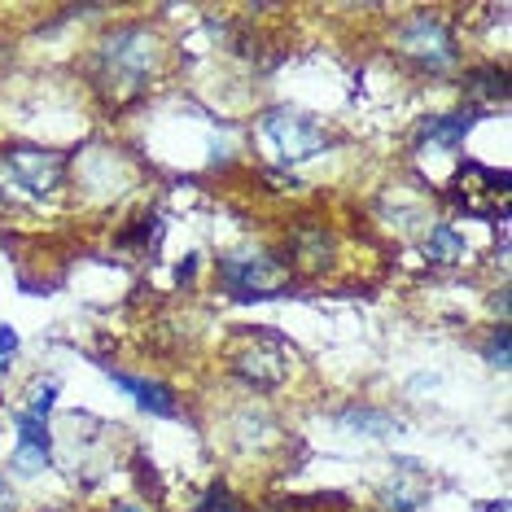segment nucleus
<instances>
[{
  "mask_svg": "<svg viewBox=\"0 0 512 512\" xmlns=\"http://www.w3.org/2000/svg\"><path fill=\"white\" fill-rule=\"evenodd\" d=\"M66 180V158L36 145H14L0 154V193L9 202H49Z\"/></svg>",
  "mask_w": 512,
  "mask_h": 512,
  "instance_id": "f257e3e1",
  "label": "nucleus"
},
{
  "mask_svg": "<svg viewBox=\"0 0 512 512\" xmlns=\"http://www.w3.org/2000/svg\"><path fill=\"white\" fill-rule=\"evenodd\" d=\"M154 57H158V44L145 27H123V31H114V36L101 40V49L92 53V62H97L101 84L123 97V92H136L149 79Z\"/></svg>",
  "mask_w": 512,
  "mask_h": 512,
  "instance_id": "f03ea898",
  "label": "nucleus"
},
{
  "mask_svg": "<svg viewBox=\"0 0 512 512\" xmlns=\"http://www.w3.org/2000/svg\"><path fill=\"white\" fill-rule=\"evenodd\" d=\"M254 136H259V149L272 162H302V158L324 154V149L333 145V136L324 132L316 119H307V114H298V110L263 114L259 127H254Z\"/></svg>",
  "mask_w": 512,
  "mask_h": 512,
  "instance_id": "7ed1b4c3",
  "label": "nucleus"
},
{
  "mask_svg": "<svg viewBox=\"0 0 512 512\" xmlns=\"http://www.w3.org/2000/svg\"><path fill=\"white\" fill-rule=\"evenodd\" d=\"M219 276H224V289L237 298H267V294H281L289 285L281 259H272V254H259V250H246V254H232L219 267Z\"/></svg>",
  "mask_w": 512,
  "mask_h": 512,
  "instance_id": "20e7f679",
  "label": "nucleus"
},
{
  "mask_svg": "<svg viewBox=\"0 0 512 512\" xmlns=\"http://www.w3.org/2000/svg\"><path fill=\"white\" fill-rule=\"evenodd\" d=\"M399 49L421 62L425 71H451L456 66V40H451V27L442 22H429V18H416L399 27Z\"/></svg>",
  "mask_w": 512,
  "mask_h": 512,
  "instance_id": "39448f33",
  "label": "nucleus"
},
{
  "mask_svg": "<svg viewBox=\"0 0 512 512\" xmlns=\"http://www.w3.org/2000/svg\"><path fill=\"white\" fill-rule=\"evenodd\" d=\"M53 460V442H49V425L36 412L18 416V447H14V469L18 473H40Z\"/></svg>",
  "mask_w": 512,
  "mask_h": 512,
  "instance_id": "423d86ee",
  "label": "nucleus"
},
{
  "mask_svg": "<svg viewBox=\"0 0 512 512\" xmlns=\"http://www.w3.org/2000/svg\"><path fill=\"white\" fill-rule=\"evenodd\" d=\"M237 372H241V381H250V386L272 390V386H281L285 364H281V355H276L272 346H250V351L237 355Z\"/></svg>",
  "mask_w": 512,
  "mask_h": 512,
  "instance_id": "0eeeda50",
  "label": "nucleus"
},
{
  "mask_svg": "<svg viewBox=\"0 0 512 512\" xmlns=\"http://www.w3.org/2000/svg\"><path fill=\"white\" fill-rule=\"evenodd\" d=\"M114 381H119V390H123V394H132V399L141 403L149 416H171V412H176V399H171V390H167V386H158V381L119 377V372H114Z\"/></svg>",
  "mask_w": 512,
  "mask_h": 512,
  "instance_id": "6e6552de",
  "label": "nucleus"
},
{
  "mask_svg": "<svg viewBox=\"0 0 512 512\" xmlns=\"http://www.w3.org/2000/svg\"><path fill=\"white\" fill-rule=\"evenodd\" d=\"M381 508L386 512H421L425 508V491L412 482H390L386 491H381Z\"/></svg>",
  "mask_w": 512,
  "mask_h": 512,
  "instance_id": "1a4fd4ad",
  "label": "nucleus"
},
{
  "mask_svg": "<svg viewBox=\"0 0 512 512\" xmlns=\"http://www.w3.org/2000/svg\"><path fill=\"white\" fill-rule=\"evenodd\" d=\"M429 259H438V263H456L460 254H464V241H460V232L456 228H447V224H438L434 232H429Z\"/></svg>",
  "mask_w": 512,
  "mask_h": 512,
  "instance_id": "9d476101",
  "label": "nucleus"
},
{
  "mask_svg": "<svg viewBox=\"0 0 512 512\" xmlns=\"http://www.w3.org/2000/svg\"><path fill=\"white\" fill-rule=\"evenodd\" d=\"M473 119H477V110H460V114H451V119H438L434 127H425V136H434V141L451 145V141H460V136L469 132Z\"/></svg>",
  "mask_w": 512,
  "mask_h": 512,
  "instance_id": "9b49d317",
  "label": "nucleus"
},
{
  "mask_svg": "<svg viewBox=\"0 0 512 512\" xmlns=\"http://www.w3.org/2000/svg\"><path fill=\"white\" fill-rule=\"evenodd\" d=\"M197 512H250L246 504H241V499L237 495H232L228 491V486L224 482H215L211 486V491H206L202 495V504H197Z\"/></svg>",
  "mask_w": 512,
  "mask_h": 512,
  "instance_id": "f8f14e48",
  "label": "nucleus"
},
{
  "mask_svg": "<svg viewBox=\"0 0 512 512\" xmlns=\"http://www.w3.org/2000/svg\"><path fill=\"white\" fill-rule=\"evenodd\" d=\"M469 84H473V92H482V101H486V97H495V101L508 97V75H504V71H477Z\"/></svg>",
  "mask_w": 512,
  "mask_h": 512,
  "instance_id": "ddd939ff",
  "label": "nucleus"
},
{
  "mask_svg": "<svg viewBox=\"0 0 512 512\" xmlns=\"http://www.w3.org/2000/svg\"><path fill=\"white\" fill-rule=\"evenodd\" d=\"M346 425L364 429V434H399V425L381 421V412H351V416H346Z\"/></svg>",
  "mask_w": 512,
  "mask_h": 512,
  "instance_id": "4468645a",
  "label": "nucleus"
},
{
  "mask_svg": "<svg viewBox=\"0 0 512 512\" xmlns=\"http://www.w3.org/2000/svg\"><path fill=\"white\" fill-rule=\"evenodd\" d=\"M491 359H495L499 368H508V333H504V329H499L495 342H491Z\"/></svg>",
  "mask_w": 512,
  "mask_h": 512,
  "instance_id": "2eb2a0df",
  "label": "nucleus"
},
{
  "mask_svg": "<svg viewBox=\"0 0 512 512\" xmlns=\"http://www.w3.org/2000/svg\"><path fill=\"white\" fill-rule=\"evenodd\" d=\"M14 346H18V333L9 329V324H0V359L14 355Z\"/></svg>",
  "mask_w": 512,
  "mask_h": 512,
  "instance_id": "dca6fc26",
  "label": "nucleus"
},
{
  "mask_svg": "<svg viewBox=\"0 0 512 512\" xmlns=\"http://www.w3.org/2000/svg\"><path fill=\"white\" fill-rule=\"evenodd\" d=\"M477 512H508V504L499 499V504H486V508H477Z\"/></svg>",
  "mask_w": 512,
  "mask_h": 512,
  "instance_id": "f3484780",
  "label": "nucleus"
},
{
  "mask_svg": "<svg viewBox=\"0 0 512 512\" xmlns=\"http://www.w3.org/2000/svg\"><path fill=\"white\" fill-rule=\"evenodd\" d=\"M0 512H9V491H5V482H0Z\"/></svg>",
  "mask_w": 512,
  "mask_h": 512,
  "instance_id": "a211bd4d",
  "label": "nucleus"
},
{
  "mask_svg": "<svg viewBox=\"0 0 512 512\" xmlns=\"http://www.w3.org/2000/svg\"><path fill=\"white\" fill-rule=\"evenodd\" d=\"M114 512H141V508H132V504H119V508H114Z\"/></svg>",
  "mask_w": 512,
  "mask_h": 512,
  "instance_id": "6ab92c4d",
  "label": "nucleus"
}]
</instances>
